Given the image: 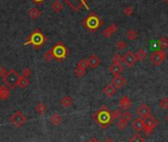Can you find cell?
<instances>
[{
    "label": "cell",
    "instance_id": "1",
    "mask_svg": "<svg viewBox=\"0 0 168 142\" xmlns=\"http://www.w3.org/2000/svg\"><path fill=\"white\" fill-rule=\"evenodd\" d=\"M82 24H83V26L86 28L88 31L95 32L101 28L102 25L104 24V21L102 20V18L98 15V14L91 12L86 18L83 19Z\"/></svg>",
    "mask_w": 168,
    "mask_h": 142
},
{
    "label": "cell",
    "instance_id": "2",
    "mask_svg": "<svg viewBox=\"0 0 168 142\" xmlns=\"http://www.w3.org/2000/svg\"><path fill=\"white\" fill-rule=\"evenodd\" d=\"M94 119L97 121L100 125L103 126V128H106L107 126L112 123V113L110 112L107 106H102L94 114Z\"/></svg>",
    "mask_w": 168,
    "mask_h": 142
},
{
    "label": "cell",
    "instance_id": "3",
    "mask_svg": "<svg viewBox=\"0 0 168 142\" xmlns=\"http://www.w3.org/2000/svg\"><path fill=\"white\" fill-rule=\"evenodd\" d=\"M46 38L45 37V35L43 34V32L40 29H35L31 33V35L28 37L27 41L25 42L24 45H33L36 50H39L43 45L46 43Z\"/></svg>",
    "mask_w": 168,
    "mask_h": 142
},
{
    "label": "cell",
    "instance_id": "4",
    "mask_svg": "<svg viewBox=\"0 0 168 142\" xmlns=\"http://www.w3.org/2000/svg\"><path fill=\"white\" fill-rule=\"evenodd\" d=\"M53 52V56H55V59H56L58 61H63L64 59L66 58V56L68 55V49L65 47V45H63L62 42H58L53 48L52 49Z\"/></svg>",
    "mask_w": 168,
    "mask_h": 142
},
{
    "label": "cell",
    "instance_id": "5",
    "mask_svg": "<svg viewBox=\"0 0 168 142\" xmlns=\"http://www.w3.org/2000/svg\"><path fill=\"white\" fill-rule=\"evenodd\" d=\"M20 78H21V76L16 72L15 70H11L7 73V74L4 78H3V81H4L9 88H13L18 86Z\"/></svg>",
    "mask_w": 168,
    "mask_h": 142
},
{
    "label": "cell",
    "instance_id": "6",
    "mask_svg": "<svg viewBox=\"0 0 168 142\" xmlns=\"http://www.w3.org/2000/svg\"><path fill=\"white\" fill-rule=\"evenodd\" d=\"M166 54L163 50H157V51L151 53V55L149 56V60L154 66H159L165 61Z\"/></svg>",
    "mask_w": 168,
    "mask_h": 142
},
{
    "label": "cell",
    "instance_id": "7",
    "mask_svg": "<svg viewBox=\"0 0 168 142\" xmlns=\"http://www.w3.org/2000/svg\"><path fill=\"white\" fill-rule=\"evenodd\" d=\"M26 121H27L26 115H25L21 111H17L11 116V122H12V124L14 126L17 127V128H19V127L23 126L24 124L26 123Z\"/></svg>",
    "mask_w": 168,
    "mask_h": 142
},
{
    "label": "cell",
    "instance_id": "8",
    "mask_svg": "<svg viewBox=\"0 0 168 142\" xmlns=\"http://www.w3.org/2000/svg\"><path fill=\"white\" fill-rule=\"evenodd\" d=\"M137 57H135V54H134L132 51H128L126 54L123 56V62L126 64V66L128 68H132L135 62H137Z\"/></svg>",
    "mask_w": 168,
    "mask_h": 142
},
{
    "label": "cell",
    "instance_id": "9",
    "mask_svg": "<svg viewBox=\"0 0 168 142\" xmlns=\"http://www.w3.org/2000/svg\"><path fill=\"white\" fill-rule=\"evenodd\" d=\"M137 112H138V114L139 116H141V118H144V119L147 118L148 116L151 115V108H149L148 106L146 105L145 104H142L139 105V107L138 108Z\"/></svg>",
    "mask_w": 168,
    "mask_h": 142
},
{
    "label": "cell",
    "instance_id": "10",
    "mask_svg": "<svg viewBox=\"0 0 168 142\" xmlns=\"http://www.w3.org/2000/svg\"><path fill=\"white\" fill-rule=\"evenodd\" d=\"M145 126V122L144 118H135L133 120L132 122V127L134 128V130H135L137 132H139V131H142L144 127Z\"/></svg>",
    "mask_w": 168,
    "mask_h": 142
},
{
    "label": "cell",
    "instance_id": "11",
    "mask_svg": "<svg viewBox=\"0 0 168 142\" xmlns=\"http://www.w3.org/2000/svg\"><path fill=\"white\" fill-rule=\"evenodd\" d=\"M112 84L116 87L117 90H120V88H122L126 84V79L123 78L121 74L120 76H114L112 80Z\"/></svg>",
    "mask_w": 168,
    "mask_h": 142
},
{
    "label": "cell",
    "instance_id": "12",
    "mask_svg": "<svg viewBox=\"0 0 168 142\" xmlns=\"http://www.w3.org/2000/svg\"><path fill=\"white\" fill-rule=\"evenodd\" d=\"M118 30V26L115 23H112L110 24L108 27L106 28V29L103 31V36L105 38H110L112 37L114 34L116 33V31Z\"/></svg>",
    "mask_w": 168,
    "mask_h": 142
},
{
    "label": "cell",
    "instance_id": "13",
    "mask_svg": "<svg viewBox=\"0 0 168 142\" xmlns=\"http://www.w3.org/2000/svg\"><path fill=\"white\" fill-rule=\"evenodd\" d=\"M100 64H101V60L99 59V57L97 55L92 54L88 58V65L92 69H96L97 67L100 66Z\"/></svg>",
    "mask_w": 168,
    "mask_h": 142
},
{
    "label": "cell",
    "instance_id": "14",
    "mask_svg": "<svg viewBox=\"0 0 168 142\" xmlns=\"http://www.w3.org/2000/svg\"><path fill=\"white\" fill-rule=\"evenodd\" d=\"M119 106L122 109H124V111H128L132 106L131 99L128 98L127 95H124V97L119 101Z\"/></svg>",
    "mask_w": 168,
    "mask_h": 142
},
{
    "label": "cell",
    "instance_id": "15",
    "mask_svg": "<svg viewBox=\"0 0 168 142\" xmlns=\"http://www.w3.org/2000/svg\"><path fill=\"white\" fill-rule=\"evenodd\" d=\"M109 71L114 76H120L124 72V67L121 64H113V65L110 66Z\"/></svg>",
    "mask_w": 168,
    "mask_h": 142
},
{
    "label": "cell",
    "instance_id": "16",
    "mask_svg": "<svg viewBox=\"0 0 168 142\" xmlns=\"http://www.w3.org/2000/svg\"><path fill=\"white\" fill-rule=\"evenodd\" d=\"M116 91H117V88L113 84H107V86L104 87V88H103V93H104V94L107 95L108 97H112L113 95H115Z\"/></svg>",
    "mask_w": 168,
    "mask_h": 142
},
{
    "label": "cell",
    "instance_id": "17",
    "mask_svg": "<svg viewBox=\"0 0 168 142\" xmlns=\"http://www.w3.org/2000/svg\"><path fill=\"white\" fill-rule=\"evenodd\" d=\"M144 122H145V125L151 127V128H155V127L158 125V120H157L154 116H152V115L148 116L147 118H145Z\"/></svg>",
    "mask_w": 168,
    "mask_h": 142
},
{
    "label": "cell",
    "instance_id": "18",
    "mask_svg": "<svg viewBox=\"0 0 168 142\" xmlns=\"http://www.w3.org/2000/svg\"><path fill=\"white\" fill-rule=\"evenodd\" d=\"M52 11L53 12H55V13H59V12H62V9H63V5H62V3L59 1V0H55V1L52 2Z\"/></svg>",
    "mask_w": 168,
    "mask_h": 142
},
{
    "label": "cell",
    "instance_id": "19",
    "mask_svg": "<svg viewBox=\"0 0 168 142\" xmlns=\"http://www.w3.org/2000/svg\"><path fill=\"white\" fill-rule=\"evenodd\" d=\"M10 95V91L8 88H6L4 86H0V99H8Z\"/></svg>",
    "mask_w": 168,
    "mask_h": 142
},
{
    "label": "cell",
    "instance_id": "20",
    "mask_svg": "<svg viewBox=\"0 0 168 142\" xmlns=\"http://www.w3.org/2000/svg\"><path fill=\"white\" fill-rule=\"evenodd\" d=\"M126 36L127 38L128 39V40H131V41H135L138 39V33L134 29H131V30H128L127 32V34H126Z\"/></svg>",
    "mask_w": 168,
    "mask_h": 142
},
{
    "label": "cell",
    "instance_id": "21",
    "mask_svg": "<svg viewBox=\"0 0 168 142\" xmlns=\"http://www.w3.org/2000/svg\"><path fill=\"white\" fill-rule=\"evenodd\" d=\"M29 15H30V17L32 19L37 20L39 17L42 15V11H40L38 8H32L29 11Z\"/></svg>",
    "mask_w": 168,
    "mask_h": 142
},
{
    "label": "cell",
    "instance_id": "22",
    "mask_svg": "<svg viewBox=\"0 0 168 142\" xmlns=\"http://www.w3.org/2000/svg\"><path fill=\"white\" fill-rule=\"evenodd\" d=\"M35 111L37 113H39V114H44L46 111V106L44 102H39V104L36 105Z\"/></svg>",
    "mask_w": 168,
    "mask_h": 142
},
{
    "label": "cell",
    "instance_id": "23",
    "mask_svg": "<svg viewBox=\"0 0 168 142\" xmlns=\"http://www.w3.org/2000/svg\"><path fill=\"white\" fill-rule=\"evenodd\" d=\"M62 117L60 116L59 113H53V114L51 116V122L53 124V125H59V124L62 122Z\"/></svg>",
    "mask_w": 168,
    "mask_h": 142
},
{
    "label": "cell",
    "instance_id": "24",
    "mask_svg": "<svg viewBox=\"0 0 168 142\" xmlns=\"http://www.w3.org/2000/svg\"><path fill=\"white\" fill-rule=\"evenodd\" d=\"M30 84V81L28 80V78L26 77H21L19 80V83H18V87L21 88H27Z\"/></svg>",
    "mask_w": 168,
    "mask_h": 142
},
{
    "label": "cell",
    "instance_id": "25",
    "mask_svg": "<svg viewBox=\"0 0 168 142\" xmlns=\"http://www.w3.org/2000/svg\"><path fill=\"white\" fill-rule=\"evenodd\" d=\"M158 44H159V47L161 50H165L168 48V38L165 37V36H162L161 38L159 39V41H158Z\"/></svg>",
    "mask_w": 168,
    "mask_h": 142
},
{
    "label": "cell",
    "instance_id": "26",
    "mask_svg": "<svg viewBox=\"0 0 168 142\" xmlns=\"http://www.w3.org/2000/svg\"><path fill=\"white\" fill-rule=\"evenodd\" d=\"M60 102H62V105L64 106V107H69V106L72 105V98L68 97V95H65L64 97H62Z\"/></svg>",
    "mask_w": 168,
    "mask_h": 142
},
{
    "label": "cell",
    "instance_id": "27",
    "mask_svg": "<svg viewBox=\"0 0 168 142\" xmlns=\"http://www.w3.org/2000/svg\"><path fill=\"white\" fill-rule=\"evenodd\" d=\"M146 56L147 55H146V52L144 49H139L137 52V54H135V57H137L138 61H144V60L146 58Z\"/></svg>",
    "mask_w": 168,
    "mask_h": 142
},
{
    "label": "cell",
    "instance_id": "28",
    "mask_svg": "<svg viewBox=\"0 0 168 142\" xmlns=\"http://www.w3.org/2000/svg\"><path fill=\"white\" fill-rule=\"evenodd\" d=\"M128 142H145V140L139 135L138 133H135V134H133V136L130 138Z\"/></svg>",
    "mask_w": 168,
    "mask_h": 142
},
{
    "label": "cell",
    "instance_id": "29",
    "mask_svg": "<svg viewBox=\"0 0 168 142\" xmlns=\"http://www.w3.org/2000/svg\"><path fill=\"white\" fill-rule=\"evenodd\" d=\"M127 125H128V123L126 121H124L123 119H119L116 122V126L118 127V129H119L120 131H123V130L126 129Z\"/></svg>",
    "mask_w": 168,
    "mask_h": 142
},
{
    "label": "cell",
    "instance_id": "30",
    "mask_svg": "<svg viewBox=\"0 0 168 142\" xmlns=\"http://www.w3.org/2000/svg\"><path fill=\"white\" fill-rule=\"evenodd\" d=\"M122 119L124 120V121H126L127 123H128L132 119H133V115H132V113L130 111H126L122 114Z\"/></svg>",
    "mask_w": 168,
    "mask_h": 142
},
{
    "label": "cell",
    "instance_id": "31",
    "mask_svg": "<svg viewBox=\"0 0 168 142\" xmlns=\"http://www.w3.org/2000/svg\"><path fill=\"white\" fill-rule=\"evenodd\" d=\"M116 48L118 51H120V52H122V51H125L127 48V43L125 41H122V40H120L118 43L116 44Z\"/></svg>",
    "mask_w": 168,
    "mask_h": 142
},
{
    "label": "cell",
    "instance_id": "32",
    "mask_svg": "<svg viewBox=\"0 0 168 142\" xmlns=\"http://www.w3.org/2000/svg\"><path fill=\"white\" fill-rule=\"evenodd\" d=\"M88 67H89V65H88V60H86V59L80 60V61L78 62V64H77V68H80V69L86 70Z\"/></svg>",
    "mask_w": 168,
    "mask_h": 142
},
{
    "label": "cell",
    "instance_id": "33",
    "mask_svg": "<svg viewBox=\"0 0 168 142\" xmlns=\"http://www.w3.org/2000/svg\"><path fill=\"white\" fill-rule=\"evenodd\" d=\"M44 57H45V59L48 62H51L52 61L53 59H55V56H53V52H52V50H49V51H46L45 54H44Z\"/></svg>",
    "mask_w": 168,
    "mask_h": 142
},
{
    "label": "cell",
    "instance_id": "34",
    "mask_svg": "<svg viewBox=\"0 0 168 142\" xmlns=\"http://www.w3.org/2000/svg\"><path fill=\"white\" fill-rule=\"evenodd\" d=\"M86 73V70L84 69H80V68H76L74 70V74L77 77V78H82Z\"/></svg>",
    "mask_w": 168,
    "mask_h": 142
},
{
    "label": "cell",
    "instance_id": "35",
    "mask_svg": "<svg viewBox=\"0 0 168 142\" xmlns=\"http://www.w3.org/2000/svg\"><path fill=\"white\" fill-rule=\"evenodd\" d=\"M122 114L123 113L120 109H115V111L112 112V120L119 119L120 117H122Z\"/></svg>",
    "mask_w": 168,
    "mask_h": 142
},
{
    "label": "cell",
    "instance_id": "36",
    "mask_svg": "<svg viewBox=\"0 0 168 142\" xmlns=\"http://www.w3.org/2000/svg\"><path fill=\"white\" fill-rule=\"evenodd\" d=\"M112 61L114 64H121L123 62V57L121 56L120 54H114L113 58H112Z\"/></svg>",
    "mask_w": 168,
    "mask_h": 142
},
{
    "label": "cell",
    "instance_id": "37",
    "mask_svg": "<svg viewBox=\"0 0 168 142\" xmlns=\"http://www.w3.org/2000/svg\"><path fill=\"white\" fill-rule=\"evenodd\" d=\"M159 105L161 106V108L163 109H168V98L163 97L161 101H159Z\"/></svg>",
    "mask_w": 168,
    "mask_h": 142
},
{
    "label": "cell",
    "instance_id": "38",
    "mask_svg": "<svg viewBox=\"0 0 168 142\" xmlns=\"http://www.w3.org/2000/svg\"><path fill=\"white\" fill-rule=\"evenodd\" d=\"M124 14L127 16H132L134 14V9L131 6H128L124 9Z\"/></svg>",
    "mask_w": 168,
    "mask_h": 142
},
{
    "label": "cell",
    "instance_id": "39",
    "mask_svg": "<svg viewBox=\"0 0 168 142\" xmlns=\"http://www.w3.org/2000/svg\"><path fill=\"white\" fill-rule=\"evenodd\" d=\"M142 131L146 134V135H151V134L153 132V128H151V127H149L147 125H145L144 127V129H142Z\"/></svg>",
    "mask_w": 168,
    "mask_h": 142
},
{
    "label": "cell",
    "instance_id": "40",
    "mask_svg": "<svg viewBox=\"0 0 168 142\" xmlns=\"http://www.w3.org/2000/svg\"><path fill=\"white\" fill-rule=\"evenodd\" d=\"M22 74H23V77L29 78V77L31 76V74H32V70L29 69V68H26V69H24V70H23Z\"/></svg>",
    "mask_w": 168,
    "mask_h": 142
},
{
    "label": "cell",
    "instance_id": "41",
    "mask_svg": "<svg viewBox=\"0 0 168 142\" xmlns=\"http://www.w3.org/2000/svg\"><path fill=\"white\" fill-rule=\"evenodd\" d=\"M7 73H8V71L6 70L5 67H3V66L0 67V77H1L2 79H3V78H4V77L6 76Z\"/></svg>",
    "mask_w": 168,
    "mask_h": 142
},
{
    "label": "cell",
    "instance_id": "42",
    "mask_svg": "<svg viewBox=\"0 0 168 142\" xmlns=\"http://www.w3.org/2000/svg\"><path fill=\"white\" fill-rule=\"evenodd\" d=\"M35 4H37V5H42L43 4V2L45 1V0H32Z\"/></svg>",
    "mask_w": 168,
    "mask_h": 142
},
{
    "label": "cell",
    "instance_id": "43",
    "mask_svg": "<svg viewBox=\"0 0 168 142\" xmlns=\"http://www.w3.org/2000/svg\"><path fill=\"white\" fill-rule=\"evenodd\" d=\"M88 142H99V141H98L97 138H91V139L89 140Z\"/></svg>",
    "mask_w": 168,
    "mask_h": 142
},
{
    "label": "cell",
    "instance_id": "44",
    "mask_svg": "<svg viewBox=\"0 0 168 142\" xmlns=\"http://www.w3.org/2000/svg\"><path fill=\"white\" fill-rule=\"evenodd\" d=\"M106 142H114V140H113V139H111V138H108V139L106 140Z\"/></svg>",
    "mask_w": 168,
    "mask_h": 142
},
{
    "label": "cell",
    "instance_id": "45",
    "mask_svg": "<svg viewBox=\"0 0 168 142\" xmlns=\"http://www.w3.org/2000/svg\"><path fill=\"white\" fill-rule=\"evenodd\" d=\"M165 119H166V121L168 122V114L166 115V117H165Z\"/></svg>",
    "mask_w": 168,
    "mask_h": 142
},
{
    "label": "cell",
    "instance_id": "46",
    "mask_svg": "<svg viewBox=\"0 0 168 142\" xmlns=\"http://www.w3.org/2000/svg\"><path fill=\"white\" fill-rule=\"evenodd\" d=\"M163 1L165 2V3H167V4H168V0H163Z\"/></svg>",
    "mask_w": 168,
    "mask_h": 142
},
{
    "label": "cell",
    "instance_id": "47",
    "mask_svg": "<svg viewBox=\"0 0 168 142\" xmlns=\"http://www.w3.org/2000/svg\"><path fill=\"white\" fill-rule=\"evenodd\" d=\"M83 142H86V141H83Z\"/></svg>",
    "mask_w": 168,
    "mask_h": 142
},
{
    "label": "cell",
    "instance_id": "48",
    "mask_svg": "<svg viewBox=\"0 0 168 142\" xmlns=\"http://www.w3.org/2000/svg\"><path fill=\"white\" fill-rule=\"evenodd\" d=\"M103 142H106V141H103Z\"/></svg>",
    "mask_w": 168,
    "mask_h": 142
}]
</instances>
